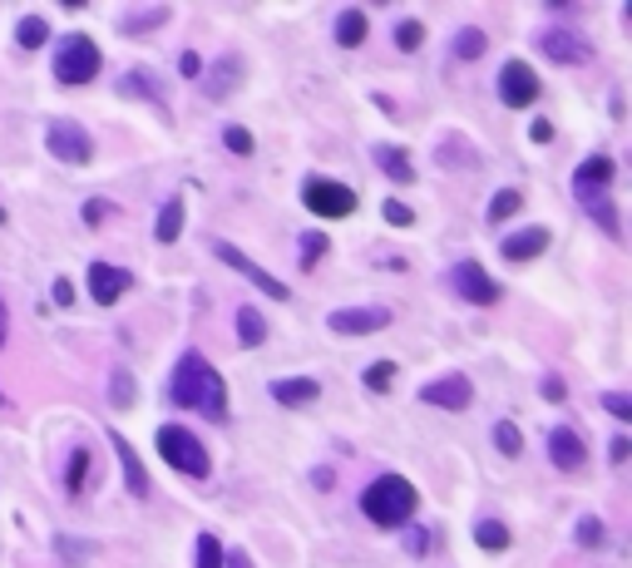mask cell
Segmentation results:
<instances>
[{"instance_id": "ab89813d", "label": "cell", "mask_w": 632, "mask_h": 568, "mask_svg": "<svg viewBox=\"0 0 632 568\" xmlns=\"http://www.w3.org/2000/svg\"><path fill=\"white\" fill-rule=\"evenodd\" d=\"M578 543H583V549H598V543H603V524H598V519H578Z\"/></svg>"}, {"instance_id": "bcb514c9", "label": "cell", "mask_w": 632, "mask_h": 568, "mask_svg": "<svg viewBox=\"0 0 632 568\" xmlns=\"http://www.w3.org/2000/svg\"><path fill=\"white\" fill-rule=\"evenodd\" d=\"M529 139H533V143H549V139H553V124H549V119H533Z\"/></svg>"}, {"instance_id": "d6986e66", "label": "cell", "mask_w": 632, "mask_h": 568, "mask_svg": "<svg viewBox=\"0 0 632 568\" xmlns=\"http://www.w3.org/2000/svg\"><path fill=\"white\" fill-rule=\"evenodd\" d=\"M272 395H277V405H311L321 395V385L311 376H291V381H272Z\"/></svg>"}, {"instance_id": "277c9868", "label": "cell", "mask_w": 632, "mask_h": 568, "mask_svg": "<svg viewBox=\"0 0 632 568\" xmlns=\"http://www.w3.org/2000/svg\"><path fill=\"white\" fill-rule=\"evenodd\" d=\"M100 45L90 40V35H69L65 45L55 50V79L59 84H90L94 75H100Z\"/></svg>"}, {"instance_id": "5bb4252c", "label": "cell", "mask_w": 632, "mask_h": 568, "mask_svg": "<svg viewBox=\"0 0 632 568\" xmlns=\"http://www.w3.org/2000/svg\"><path fill=\"white\" fill-rule=\"evenodd\" d=\"M420 401H430V405H440V410H465L474 401V385L465 376H440V381H430L420 391Z\"/></svg>"}, {"instance_id": "7bdbcfd3", "label": "cell", "mask_w": 632, "mask_h": 568, "mask_svg": "<svg viewBox=\"0 0 632 568\" xmlns=\"http://www.w3.org/2000/svg\"><path fill=\"white\" fill-rule=\"evenodd\" d=\"M543 401H568V385L558 376H543Z\"/></svg>"}, {"instance_id": "3957f363", "label": "cell", "mask_w": 632, "mask_h": 568, "mask_svg": "<svg viewBox=\"0 0 632 568\" xmlns=\"http://www.w3.org/2000/svg\"><path fill=\"white\" fill-rule=\"evenodd\" d=\"M153 445H158V455H163L178 475H188V479L208 475V450H203V440L193 430H184V426H158Z\"/></svg>"}, {"instance_id": "44dd1931", "label": "cell", "mask_w": 632, "mask_h": 568, "mask_svg": "<svg viewBox=\"0 0 632 568\" xmlns=\"http://www.w3.org/2000/svg\"><path fill=\"white\" fill-rule=\"evenodd\" d=\"M119 94H129V100H149V104H158L163 109V89L153 84V75L149 69H129L124 79H119Z\"/></svg>"}, {"instance_id": "ffe728a7", "label": "cell", "mask_w": 632, "mask_h": 568, "mask_svg": "<svg viewBox=\"0 0 632 568\" xmlns=\"http://www.w3.org/2000/svg\"><path fill=\"white\" fill-rule=\"evenodd\" d=\"M178 233H184V198H168L153 217V237L158 243H178Z\"/></svg>"}, {"instance_id": "74e56055", "label": "cell", "mask_w": 632, "mask_h": 568, "mask_svg": "<svg viewBox=\"0 0 632 568\" xmlns=\"http://www.w3.org/2000/svg\"><path fill=\"white\" fill-rule=\"evenodd\" d=\"M321 258H326V237L307 233V237H301V268H311V262H321Z\"/></svg>"}, {"instance_id": "6da1fadb", "label": "cell", "mask_w": 632, "mask_h": 568, "mask_svg": "<svg viewBox=\"0 0 632 568\" xmlns=\"http://www.w3.org/2000/svg\"><path fill=\"white\" fill-rule=\"evenodd\" d=\"M168 395H174V405L198 410V415H208V420H223L227 415V381L217 376V371L198 352H188L184 361H178Z\"/></svg>"}, {"instance_id": "8992f818", "label": "cell", "mask_w": 632, "mask_h": 568, "mask_svg": "<svg viewBox=\"0 0 632 568\" xmlns=\"http://www.w3.org/2000/svg\"><path fill=\"white\" fill-rule=\"evenodd\" d=\"M449 287H455L465 301H474V307H494V301L504 297V287L494 282L479 262H455V268H449Z\"/></svg>"}, {"instance_id": "f6af8a7d", "label": "cell", "mask_w": 632, "mask_h": 568, "mask_svg": "<svg viewBox=\"0 0 632 568\" xmlns=\"http://www.w3.org/2000/svg\"><path fill=\"white\" fill-rule=\"evenodd\" d=\"M406 549H410V553H416V559H420V553L430 549V534H420V529H410V534H406Z\"/></svg>"}, {"instance_id": "f35d334b", "label": "cell", "mask_w": 632, "mask_h": 568, "mask_svg": "<svg viewBox=\"0 0 632 568\" xmlns=\"http://www.w3.org/2000/svg\"><path fill=\"white\" fill-rule=\"evenodd\" d=\"M391 381H395V361H375V366L366 371V385H371V391H385Z\"/></svg>"}, {"instance_id": "4fadbf2b", "label": "cell", "mask_w": 632, "mask_h": 568, "mask_svg": "<svg viewBox=\"0 0 632 568\" xmlns=\"http://www.w3.org/2000/svg\"><path fill=\"white\" fill-rule=\"evenodd\" d=\"M549 460L558 469H583V465H588V445H583V435L568 430V426L549 430Z\"/></svg>"}, {"instance_id": "9a60e30c", "label": "cell", "mask_w": 632, "mask_h": 568, "mask_svg": "<svg viewBox=\"0 0 632 568\" xmlns=\"http://www.w3.org/2000/svg\"><path fill=\"white\" fill-rule=\"evenodd\" d=\"M578 203H583V213H588L607 237H623V223H617V213H613V198H607V188H578Z\"/></svg>"}, {"instance_id": "30bf717a", "label": "cell", "mask_w": 632, "mask_h": 568, "mask_svg": "<svg viewBox=\"0 0 632 568\" xmlns=\"http://www.w3.org/2000/svg\"><path fill=\"white\" fill-rule=\"evenodd\" d=\"M500 100L509 109H524V104L539 100V75H533L524 59H509V65L500 69Z\"/></svg>"}, {"instance_id": "f907efd6", "label": "cell", "mask_w": 632, "mask_h": 568, "mask_svg": "<svg viewBox=\"0 0 632 568\" xmlns=\"http://www.w3.org/2000/svg\"><path fill=\"white\" fill-rule=\"evenodd\" d=\"M223 568H252V559L242 549H233V553H223Z\"/></svg>"}, {"instance_id": "d4e9b609", "label": "cell", "mask_w": 632, "mask_h": 568, "mask_svg": "<svg viewBox=\"0 0 632 568\" xmlns=\"http://www.w3.org/2000/svg\"><path fill=\"white\" fill-rule=\"evenodd\" d=\"M613 184V159H603V153H593L588 163H578L574 174V188H607Z\"/></svg>"}, {"instance_id": "db71d44e", "label": "cell", "mask_w": 632, "mask_h": 568, "mask_svg": "<svg viewBox=\"0 0 632 568\" xmlns=\"http://www.w3.org/2000/svg\"><path fill=\"white\" fill-rule=\"evenodd\" d=\"M0 405H5V395H0Z\"/></svg>"}, {"instance_id": "816d5d0a", "label": "cell", "mask_w": 632, "mask_h": 568, "mask_svg": "<svg viewBox=\"0 0 632 568\" xmlns=\"http://www.w3.org/2000/svg\"><path fill=\"white\" fill-rule=\"evenodd\" d=\"M5 336H10V317H5V301H0V346H5Z\"/></svg>"}, {"instance_id": "f1b7e54d", "label": "cell", "mask_w": 632, "mask_h": 568, "mask_svg": "<svg viewBox=\"0 0 632 568\" xmlns=\"http://www.w3.org/2000/svg\"><path fill=\"white\" fill-rule=\"evenodd\" d=\"M519 208H524V193H519V188H500V193H494V203H490V223H509Z\"/></svg>"}, {"instance_id": "ac0fdd59", "label": "cell", "mask_w": 632, "mask_h": 568, "mask_svg": "<svg viewBox=\"0 0 632 568\" xmlns=\"http://www.w3.org/2000/svg\"><path fill=\"white\" fill-rule=\"evenodd\" d=\"M237 79H242V59H237V55H223V59H217V65L208 69V79H203V94H208V100H227Z\"/></svg>"}, {"instance_id": "e0dca14e", "label": "cell", "mask_w": 632, "mask_h": 568, "mask_svg": "<svg viewBox=\"0 0 632 568\" xmlns=\"http://www.w3.org/2000/svg\"><path fill=\"white\" fill-rule=\"evenodd\" d=\"M109 440H114V455H119V465H124V485H129V494H133V500H149V475H143V460L133 455V445H129L119 430L109 435Z\"/></svg>"}, {"instance_id": "4dcf8cb0", "label": "cell", "mask_w": 632, "mask_h": 568, "mask_svg": "<svg viewBox=\"0 0 632 568\" xmlns=\"http://www.w3.org/2000/svg\"><path fill=\"white\" fill-rule=\"evenodd\" d=\"M484 45H490V40H484V30H474V26H465V30L455 35V55L459 59H479Z\"/></svg>"}, {"instance_id": "d6a6232c", "label": "cell", "mask_w": 632, "mask_h": 568, "mask_svg": "<svg viewBox=\"0 0 632 568\" xmlns=\"http://www.w3.org/2000/svg\"><path fill=\"white\" fill-rule=\"evenodd\" d=\"M84 485H90V450H75V455H69V479H65V489L79 494Z\"/></svg>"}, {"instance_id": "2e32d148", "label": "cell", "mask_w": 632, "mask_h": 568, "mask_svg": "<svg viewBox=\"0 0 632 568\" xmlns=\"http://www.w3.org/2000/svg\"><path fill=\"white\" fill-rule=\"evenodd\" d=\"M543 247H549V227H519L514 237H504V243H500L504 262H529V258H539Z\"/></svg>"}, {"instance_id": "681fc988", "label": "cell", "mask_w": 632, "mask_h": 568, "mask_svg": "<svg viewBox=\"0 0 632 568\" xmlns=\"http://www.w3.org/2000/svg\"><path fill=\"white\" fill-rule=\"evenodd\" d=\"M84 217H90V223H104V217H109V203H104V198H94L90 208H84Z\"/></svg>"}, {"instance_id": "f546056e", "label": "cell", "mask_w": 632, "mask_h": 568, "mask_svg": "<svg viewBox=\"0 0 632 568\" xmlns=\"http://www.w3.org/2000/svg\"><path fill=\"white\" fill-rule=\"evenodd\" d=\"M193 563L198 568H223V543H217L213 534H198V543H193Z\"/></svg>"}, {"instance_id": "484cf974", "label": "cell", "mask_w": 632, "mask_h": 568, "mask_svg": "<svg viewBox=\"0 0 632 568\" xmlns=\"http://www.w3.org/2000/svg\"><path fill=\"white\" fill-rule=\"evenodd\" d=\"M474 543H479L484 553H504L509 543H514V534H509L500 519H479V524H474Z\"/></svg>"}, {"instance_id": "60d3db41", "label": "cell", "mask_w": 632, "mask_h": 568, "mask_svg": "<svg viewBox=\"0 0 632 568\" xmlns=\"http://www.w3.org/2000/svg\"><path fill=\"white\" fill-rule=\"evenodd\" d=\"M603 405H607V410H613V415H617V420H632V401H627V395H623V391H607V395H603Z\"/></svg>"}, {"instance_id": "7a4b0ae2", "label": "cell", "mask_w": 632, "mask_h": 568, "mask_svg": "<svg viewBox=\"0 0 632 568\" xmlns=\"http://www.w3.org/2000/svg\"><path fill=\"white\" fill-rule=\"evenodd\" d=\"M416 510H420V494L400 475L371 479V489L361 494V514H366L375 529H406L410 519H416Z\"/></svg>"}, {"instance_id": "52a82bcc", "label": "cell", "mask_w": 632, "mask_h": 568, "mask_svg": "<svg viewBox=\"0 0 632 568\" xmlns=\"http://www.w3.org/2000/svg\"><path fill=\"white\" fill-rule=\"evenodd\" d=\"M45 143H50V153L59 163H75V168H84L94 159V143H90V134L75 124V119H55L50 124V134H45Z\"/></svg>"}, {"instance_id": "836d02e7", "label": "cell", "mask_w": 632, "mask_h": 568, "mask_svg": "<svg viewBox=\"0 0 632 568\" xmlns=\"http://www.w3.org/2000/svg\"><path fill=\"white\" fill-rule=\"evenodd\" d=\"M395 45L406 55H416L420 45H425V26H420V20H400V26H395Z\"/></svg>"}, {"instance_id": "83f0119b", "label": "cell", "mask_w": 632, "mask_h": 568, "mask_svg": "<svg viewBox=\"0 0 632 568\" xmlns=\"http://www.w3.org/2000/svg\"><path fill=\"white\" fill-rule=\"evenodd\" d=\"M16 40H20V50H40V45L50 40V20H45V16H26L16 26Z\"/></svg>"}, {"instance_id": "f5cc1de1", "label": "cell", "mask_w": 632, "mask_h": 568, "mask_svg": "<svg viewBox=\"0 0 632 568\" xmlns=\"http://www.w3.org/2000/svg\"><path fill=\"white\" fill-rule=\"evenodd\" d=\"M0 223H5V208H0Z\"/></svg>"}, {"instance_id": "603a6c76", "label": "cell", "mask_w": 632, "mask_h": 568, "mask_svg": "<svg viewBox=\"0 0 632 568\" xmlns=\"http://www.w3.org/2000/svg\"><path fill=\"white\" fill-rule=\"evenodd\" d=\"M375 168H381L385 178H395V184H416V168H410V159L400 149H391V143H381V149H375Z\"/></svg>"}, {"instance_id": "1f68e13d", "label": "cell", "mask_w": 632, "mask_h": 568, "mask_svg": "<svg viewBox=\"0 0 632 568\" xmlns=\"http://www.w3.org/2000/svg\"><path fill=\"white\" fill-rule=\"evenodd\" d=\"M494 445H500V455H519V450H524V435H519L514 420H500V426H494Z\"/></svg>"}, {"instance_id": "c3c4849f", "label": "cell", "mask_w": 632, "mask_h": 568, "mask_svg": "<svg viewBox=\"0 0 632 568\" xmlns=\"http://www.w3.org/2000/svg\"><path fill=\"white\" fill-rule=\"evenodd\" d=\"M627 450H632V445H627V435H617V440H613V450H607V460H613V465H623V460H627Z\"/></svg>"}, {"instance_id": "4316f807", "label": "cell", "mask_w": 632, "mask_h": 568, "mask_svg": "<svg viewBox=\"0 0 632 568\" xmlns=\"http://www.w3.org/2000/svg\"><path fill=\"white\" fill-rule=\"evenodd\" d=\"M361 40H366V16H361V10H342V16H336V45L356 50Z\"/></svg>"}, {"instance_id": "7dc6e473", "label": "cell", "mask_w": 632, "mask_h": 568, "mask_svg": "<svg viewBox=\"0 0 632 568\" xmlns=\"http://www.w3.org/2000/svg\"><path fill=\"white\" fill-rule=\"evenodd\" d=\"M178 69H184V75H188V79H198V75H203V59H198V55H193V50H188L184 59H178Z\"/></svg>"}, {"instance_id": "8fae6325", "label": "cell", "mask_w": 632, "mask_h": 568, "mask_svg": "<svg viewBox=\"0 0 632 568\" xmlns=\"http://www.w3.org/2000/svg\"><path fill=\"white\" fill-rule=\"evenodd\" d=\"M539 50L553 59V65H588L593 59V45L574 30H543L539 35Z\"/></svg>"}, {"instance_id": "d590c367", "label": "cell", "mask_w": 632, "mask_h": 568, "mask_svg": "<svg viewBox=\"0 0 632 568\" xmlns=\"http://www.w3.org/2000/svg\"><path fill=\"white\" fill-rule=\"evenodd\" d=\"M223 143H227L233 153H242V159H248V153L258 149V143H252V134H248V129H237V124H227V129H223Z\"/></svg>"}, {"instance_id": "7402d4cb", "label": "cell", "mask_w": 632, "mask_h": 568, "mask_svg": "<svg viewBox=\"0 0 632 568\" xmlns=\"http://www.w3.org/2000/svg\"><path fill=\"white\" fill-rule=\"evenodd\" d=\"M168 16H174V10H168V5L129 10V16H119V30H124V35H143V30H158V26H168Z\"/></svg>"}, {"instance_id": "8d00e7d4", "label": "cell", "mask_w": 632, "mask_h": 568, "mask_svg": "<svg viewBox=\"0 0 632 568\" xmlns=\"http://www.w3.org/2000/svg\"><path fill=\"white\" fill-rule=\"evenodd\" d=\"M55 549H59V563H65V568H79V563H84V543H75L69 534H59Z\"/></svg>"}, {"instance_id": "5b68a950", "label": "cell", "mask_w": 632, "mask_h": 568, "mask_svg": "<svg viewBox=\"0 0 632 568\" xmlns=\"http://www.w3.org/2000/svg\"><path fill=\"white\" fill-rule=\"evenodd\" d=\"M301 203L316 213V217H351L356 213V193L336 178H307L301 184Z\"/></svg>"}, {"instance_id": "ba28073f", "label": "cell", "mask_w": 632, "mask_h": 568, "mask_svg": "<svg viewBox=\"0 0 632 568\" xmlns=\"http://www.w3.org/2000/svg\"><path fill=\"white\" fill-rule=\"evenodd\" d=\"M336 336H371V331H385L391 326V307H342L326 317Z\"/></svg>"}, {"instance_id": "7c38bea8", "label": "cell", "mask_w": 632, "mask_h": 568, "mask_svg": "<svg viewBox=\"0 0 632 568\" xmlns=\"http://www.w3.org/2000/svg\"><path fill=\"white\" fill-rule=\"evenodd\" d=\"M124 292H129L124 268H114V262H90V297L100 301V307H114Z\"/></svg>"}, {"instance_id": "b9f144b4", "label": "cell", "mask_w": 632, "mask_h": 568, "mask_svg": "<svg viewBox=\"0 0 632 568\" xmlns=\"http://www.w3.org/2000/svg\"><path fill=\"white\" fill-rule=\"evenodd\" d=\"M385 223H395V227H410V223H416V213H410L406 203H395V198H391V203H385Z\"/></svg>"}, {"instance_id": "e575fe53", "label": "cell", "mask_w": 632, "mask_h": 568, "mask_svg": "<svg viewBox=\"0 0 632 568\" xmlns=\"http://www.w3.org/2000/svg\"><path fill=\"white\" fill-rule=\"evenodd\" d=\"M109 401H114L119 410H129L133 401H139V395H133V376H129V371H114V381H109Z\"/></svg>"}, {"instance_id": "cb8c5ba5", "label": "cell", "mask_w": 632, "mask_h": 568, "mask_svg": "<svg viewBox=\"0 0 632 568\" xmlns=\"http://www.w3.org/2000/svg\"><path fill=\"white\" fill-rule=\"evenodd\" d=\"M267 342V317L258 307H237V346H262Z\"/></svg>"}, {"instance_id": "9c48e42d", "label": "cell", "mask_w": 632, "mask_h": 568, "mask_svg": "<svg viewBox=\"0 0 632 568\" xmlns=\"http://www.w3.org/2000/svg\"><path fill=\"white\" fill-rule=\"evenodd\" d=\"M213 252H217V262H227V268H233V272H242V277H248V282L258 287V292L277 297V301H287V282H277L272 272H262L258 262L248 258V252H237L233 243H213Z\"/></svg>"}, {"instance_id": "ee69618b", "label": "cell", "mask_w": 632, "mask_h": 568, "mask_svg": "<svg viewBox=\"0 0 632 568\" xmlns=\"http://www.w3.org/2000/svg\"><path fill=\"white\" fill-rule=\"evenodd\" d=\"M69 301H75V282L59 277V282H55V307H69Z\"/></svg>"}]
</instances>
